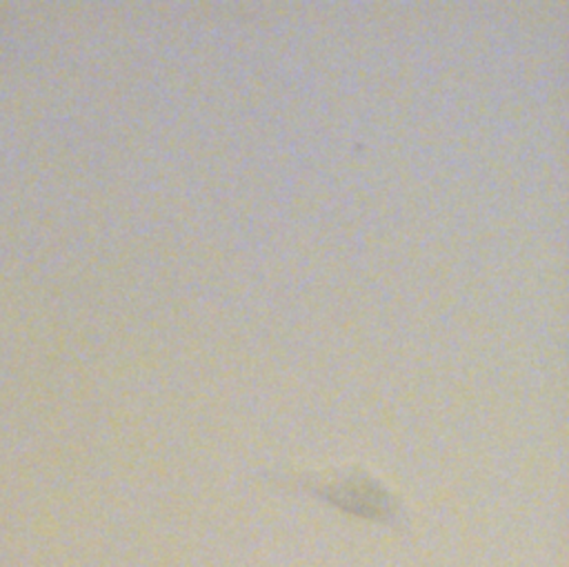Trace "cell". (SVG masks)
<instances>
[]
</instances>
